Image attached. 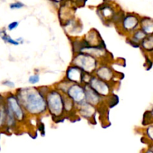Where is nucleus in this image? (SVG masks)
<instances>
[{
  "label": "nucleus",
  "mask_w": 153,
  "mask_h": 153,
  "mask_svg": "<svg viewBox=\"0 0 153 153\" xmlns=\"http://www.w3.org/2000/svg\"><path fill=\"white\" fill-rule=\"evenodd\" d=\"M15 95L26 114L37 116L47 111L46 97L39 88L35 87L19 88Z\"/></svg>",
  "instance_id": "nucleus-1"
},
{
  "label": "nucleus",
  "mask_w": 153,
  "mask_h": 153,
  "mask_svg": "<svg viewBox=\"0 0 153 153\" xmlns=\"http://www.w3.org/2000/svg\"><path fill=\"white\" fill-rule=\"evenodd\" d=\"M46 97V108L54 119L61 117L64 114V95L56 89L49 90Z\"/></svg>",
  "instance_id": "nucleus-2"
},
{
  "label": "nucleus",
  "mask_w": 153,
  "mask_h": 153,
  "mask_svg": "<svg viewBox=\"0 0 153 153\" xmlns=\"http://www.w3.org/2000/svg\"><path fill=\"white\" fill-rule=\"evenodd\" d=\"M72 64L80 68L84 73L91 75L95 73L98 67V59L87 53L79 52L73 57Z\"/></svg>",
  "instance_id": "nucleus-3"
},
{
  "label": "nucleus",
  "mask_w": 153,
  "mask_h": 153,
  "mask_svg": "<svg viewBox=\"0 0 153 153\" xmlns=\"http://www.w3.org/2000/svg\"><path fill=\"white\" fill-rule=\"evenodd\" d=\"M4 102H5L6 109L13 114L16 122L22 123L25 120L27 114L22 107L15 94L11 93L7 94L4 97Z\"/></svg>",
  "instance_id": "nucleus-4"
},
{
  "label": "nucleus",
  "mask_w": 153,
  "mask_h": 153,
  "mask_svg": "<svg viewBox=\"0 0 153 153\" xmlns=\"http://www.w3.org/2000/svg\"><path fill=\"white\" fill-rule=\"evenodd\" d=\"M88 85L102 98L108 97L111 94L112 89L110 84L99 79L96 76H91Z\"/></svg>",
  "instance_id": "nucleus-5"
},
{
  "label": "nucleus",
  "mask_w": 153,
  "mask_h": 153,
  "mask_svg": "<svg viewBox=\"0 0 153 153\" xmlns=\"http://www.w3.org/2000/svg\"><path fill=\"white\" fill-rule=\"evenodd\" d=\"M71 99L76 105H79L85 102V85L80 84L71 83L65 94Z\"/></svg>",
  "instance_id": "nucleus-6"
},
{
  "label": "nucleus",
  "mask_w": 153,
  "mask_h": 153,
  "mask_svg": "<svg viewBox=\"0 0 153 153\" xmlns=\"http://www.w3.org/2000/svg\"><path fill=\"white\" fill-rule=\"evenodd\" d=\"M122 28L127 33L133 32L140 26V18L134 13H128L123 19Z\"/></svg>",
  "instance_id": "nucleus-7"
},
{
  "label": "nucleus",
  "mask_w": 153,
  "mask_h": 153,
  "mask_svg": "<svg viewBox=\"0 0 153 153\" xmlns=\"http://www.w3.org/2000/svg\"><path fill=\"white\" fill-rule=\"evenodd\" d=\"M85 74V73H84L80 68L72 64L67 68L66 71L65 79L72 83L83 85Z\"/></svg>",
  "instance_id": "nucleus-8"
},
{
  "label": "nucleus",
  "mask_w": 153,
  "mask_h": 153,
  "mask_svg": "<svg viewBox=\"0 0 153 153\" xmlns=\"http://www.w3.org/2000/svg\"><path fill=\"white\" fill-rule=\"evenodd\" d=\"M95 73L97 77L105 81V82H108V83H110L111 81H112V79L114 77V71L111 69V67H110L108 65H105V64H103V65H101L100 67H97Z\"/></svg>",
  "instance_id": "nucleus-9"
},
{
  "label": "nucleus",
  "mask_w": 153,
  "mask_h": 153,
  "mask_svg": "<svg viewBox=\"0 0 153 153\" xmlns=\"http://www.w3.org/2000/svg\"><path fill=\"white\" fill-rule=\"evenodd\" d=\"M85 102L92 105L98 106L101 103L102 97H100L97 93L93 89H91L88 85H85Z\"/></svg>",
  "instance_id": "nucleus-10"
},
{
  "label": "nucleus",
  "mask_w": 153,
  "mask_h": 153,
  "mask_svg": "<svg viewBox=\"0 0 153 153\" xmlns=\"http://www.w3.org/2000/svg\"><path fill=\"white\" fill-rule=\"evenodd\" d=\"M78 108H79V112L81 116L87 120H90L94 117V114L97 112L95 106L92 105L86 102L78 105Z\"/></svg>",
  "instance_id": "nucleus-11"
},
{
  "label": "nucleus",
  "mask_w": 153,
  "mask_h": 153,
  "mask_svg": "<svg viewBox=\"0 0 153 153\" xmlns=\"http://www.w3.org/2000/svg\"><path fill=\"white\" fill-rule=\"evenodd\" d=\"M99 10L102 19H105L106 21L113 19L115 14V11L113 7L108 4H102L100 7H99Z\"/></svg>",
  "instance_id": "nucleus-12"
},
{
  "label": "nucleus",
  "mask_w": 153,
  "mask_h": 153,
  "mask_svg": "<svg viewBox=\"0 0 153 153\" xmlns=\"http://www.w3.org/2000/svg\"><path fill=\"white\" fill-rule=\"evenodd\" d=\"M140 28L147 36L153 34V21L150 17H143L140 19Z\"/></svg>",
  "instance_id": "nucleus-13"
},
{
  "label": "nucleus",
  "mask_w": 153,
  "mask_h": 153,
  "mask_svg": "<svg viewBox=\"0 0 153 153\" xmlns=\"http://www.w3.org/2000/svg\"><path fill=\"white\" fill-rule=\"evenodd\" d=\"M6 106L4 97L0 95V130L5 128Z\"/></svg>",
  "instance_id": "nucleus-14"
},
{
  "label": "nucleus",
  "mask_w": 153,
  "mask_h": 153,
  "mask_svg": "<svg viewBox=\"0 0 153 153\" xmlns=\"http://www.w3.org/2000/svg\"><path fill=\"white\" fill-rule=\"evenodd\" d=\"M140 46L146 52H152L153 50V37L152 35L146 36L140 43Z\"/></svg>",
  "instance_id": "nucleus-15"
},
{
  "label": "nucleus",
  "mask_w": 153,
  "mask_h": 153,
  "mask_svg": "<svg viewBox=\"0 0 153 153\" xmlns=\"http://www.w3.org/2000/svg\"><path fill=\"white\" fill-rule=\"evenodd\" d=\"M64 95V113L70 114L72 113L73 111L76 109V105L73 102V100L69 98L65 94Z\"/></svg>",
  "instance_id": "nucleus-16"
},
{
  "label": "nucleus",
  "mask_w": 153,
  "mask_h": 153,
  "mask_svg": "<svg viewBox=\"0 0 153 153\" xmlns=\"http://www.w3.org/2000/svg\"><path fill=\"white\" fill-rule=\"evenodd\" d=\"M0 38L6 43L13 45V46H19V43L15 39H13L10 35H8L5 28H1L0 30Z\"/></svg>",
  "instance_id": "nucleus-17"
},
{
  "label": "nucleus",
  "mask_w": 153,
  "mask_h": 153,
  "mask_svg": "<svg viewBox=\"0 0 153 153\" xmlns=\"http://www.w3.org/2000/svg\"><path fill=\"white\" fill-rule=\"evenodd\" d=\"M146 34L142 31L140 28H137V30H135L134 31H133V34L131 35V38L129 39L131 41L134 42L135 43H137V44L140 45V43H141L142 40L146 37Z\"/></svg>",
  "instance_id": "nucleus-18"
},
{
  "label": "nucleus",
  "mask_w": 153,
  "mask_h": 153,
  "mask_svg": "<svg viewBox=\"0 0 153 153\" xmlns=\"http://www.w3.org/2000/svg\"><path fill=\"white\" fill-rule=\"evenodd\" d=\"M9 7L11 10H18V9H21L25 7V4L20 1H15V2L10 3Z\"/></svg>",
  "instance_id": "nucleus-19"
},
{
  "label": "nucleus",
  "mask_w": 153,
  "mask_h": 153,
  "mask_svg": "<svg viewBox=\"0 0 153 153\" xmlns=\"http://www.w3.org/2000/svg\"><path fill=\"white\" fill-rule=\"evenodd\" d=\"M40 76H39L38 74H34L29 76L28 81L30 84H31V85H35V84L38 83V82H40Z\"/></svg>",
  "instance_id": "nucleus-20"
},
{
  "label": "nucleus",
  "mask_w": 153,
  "mask_h": 153,
  "mask_svg": "<svg viewBox=\"0 0 153 153\" xmlns=\"http://www.w3.org/2000/svg\"><path fill=\"white\" fill-rule=\"evenodd\" d=\"M19 22L18 21H13V22H11L10 23H9L7 26V31H13L14 29H16L18 26H19Z\"/></svg>",
  "instance_id": "nucleus-21"
},
{
  "label": "nucleus",
  "mask_w": 153,
  "mask_h": 153,
  "mask_svg": "<svg viewBox=\"0 0 153 153\" xmlns=\"http://www.w3.org/2000/svg\"><path fill=\"white\" fill-rule=\"evenodd\" d=\"M146 134L147 135V137L150 140H152V134H153V127L152 125H149L147 126V128L146 129Z\"/></svg>",
  "instance_id": "nucleus-22"
},
{
  "label": "nucleus",
  "mask_w": 153,
  "mask_h": 153,
  "mask_svg": "<svg viewBox=\"0 0 153 153\" xmlns=\"http://www.w3.org/2000/svg\"><path fill=\"white\" fill-rule=\"evenodd\" d=\"M2 85L10 88H13L15 87V84L10 80L4 81V82H2Z\"/></svg>",
  "instance_id": "nucleus-23"
},
{
  "label": "nucleus",
  "mask_w": 153,
  "mask_h": 153,
  "mask_svg": "<svg viewBox=\"0 0 153 153\" xmlns=\"http://www.w3.org/2000/svg\"><path fill=\"white\" fill-rule=\"evenodd\" d=\"M86 1L87 0H75V3H76V5L79 6V7L85 5Z\"/></svg>",
  "instance_id": "nucleus-24"
},
{
  "label": "nucleus",
  "mask_w": 153,
  "mask_h": 153,
  "mask_svg": "<svg viewBox=\"0 0 153 153\" xmlns=\"http://www.w3.org/2000/svg\"><path fill=\"white\" fill-rule=\"evenodd\" d=\"M15 40H16V41L18 42V43H19V44H21V43H24V41H23V38H22V37H18V38H16V39H15Z\"/></svg>",
  "instance_id": "nucleus-25"
},
{
  "label": "nucleus",
  "mask_w": 153,
  "mask_h": 153,
  "mask_svg": "<svg viewBox=\"0 0 153 153\" xmlns=\"http://www.w3.org/2000/svg\"><path fill=\"white\" fill-rule=\"evenodd\" d=\"M145 153H153L152 149V148H149V149H148L146 151V152H145Z\"/></svg>",
  "instance_id": "nucleus-26"
},
{
  "label": "nucleus",
  "mask_w": 153,
  "mask_h": 153,
  "mask_svg": "<svg viewBox=\"0 0 153 153\" xmlns=\"http://www.w3.org/2000/svg\"><path fill=\"white\" fill-rule=\"evenodd\" d=\"M52 1H55V2H61L62 1H65V0H51Z\"/></svg>",
  "instance_id": "nucleus-27"
}]
</instances>
